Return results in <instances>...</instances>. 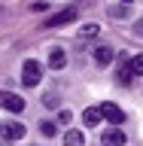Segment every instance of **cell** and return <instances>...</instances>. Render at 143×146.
<instances>
[{
  "mask_svg": "<svg viewBox=\"0 0 143 146\" xmlns=\"http://www.w3.org/2000/svg\"><path fill=\"white\" fill-rule=\"evenodd\" d=\"M0 107L9 110V113H21L25 110V98H18L12 91H0Z\"/></svg>",
  "mask_w": 143,
  "mask_h": 146,
  "instance_id": "2",
  "label": "cell"
},
{
  "mask_svg": "<svg viewBox=\"0 0 143 146\" xmlns=\"http://www.w3.org/2000/svg\"><path fill=\"white\" fill-rule=\"evenodd\" d=\"M40 134L43 137H55V122H40Z\"/></svg>",
  "mask_w": 143,
  "mask_h": 146,
  "instance_id": "14",
  "label": "cell"
},
{
  "mask_svg": "<svg viewBox=\"0 0 143 146\" xmlns=\"http://www.w3.org/2000/svg\"><path fill=\"white\" fill-rule=\"evenodd\" d=\"M100 122H104V113H100V107H88L85 113H82V125H85V128H98Z\"/></svg>",
  "mask_w": 143,
  "mask_h": 146,
  "instance_id": "6",
  "label": "cell"
},
{
  "mask_svg": "<svg viewBox=\"0 0 143 146\" xmlns=\"http://www.w3.org/2000/svg\"><path fill=\"white\" fill-rule=\"evenodd\" d=\"M113 58H116V52H113L110 46H98V49H94V61H98L100 67H107V64H113Z\"/></svg>",
  "mask_w": 143,
  "mask_h": 146,
  "instance_id": "8",
  "label": "cell"
},
{
  "mask_svg": "<svg viewBox=\"0 0 143 146\" xmlns=\"http://www.w3.org/2000/svg\"><path fill=\"white\" fill-rule=\"evenodd\" d=\"M64 146H85V137H82V131H67L64 134Z\"/></svg>",
  "mask_w": 143,
  "mask_h": 146,
  "instance_id": "10",
  "label": "cell"
},
{
  "mask_svg": "<svg viewBox=\"0 0 143 146\" xmlns=\"http://www.w3.org/2000/svg\"><path fill=\"white\" fill-rule=\"evenodd\" d=\"M58 122H64V125H67V122H70V110H61V113H58Z\"/></svg>",
  "mask_w": 143,
  "mask_h": 146,
  "instance_id": "15",
  "label": "cell"
},
{
  "mask_svg": "<svg viewBox=\"0 0 143 146\" xmlns=\"http://www.w3.org/2000/svg\"><path fill=\"white\" fill-rule=\"evenodd\" d=\"M131 79H134V73H131V61H122V67H119V82H122V85H131Z\"/></svg>",
  "mask_w": 143,
  "mask_h": 146,
  "instance_id": "11",
  "label": "cell"
},
{
  "mask_svg": "<svg viewBox=\"0 0 143 146\" xmlns=\"http://www.w3.org/2000/svg\"><path fill=\"white\" fill-rule=\"evenodd\" d=\"M100 143H104V146H125V131H122L119 125H113L110 131H104Z\"/></svg>",
  "mask_w": 143,
  "mask_h": 146,
  "instance_id": "3",
  "label": "cell"
},
{
  "mask_svg": "<svg viewBox=\"0 0 143 146\" xmlns=\"http://www.w3.org/2000/svg\"><path fill=\"white\" fill-rule=\"evenodd\" d=\"M40 79H43V67H40V61L27 58L25 67H21V82H25L27 88H34V85H40Z\"/></svg>",
  "mask_w": 143,
  "mask_h": 146,
  "instance_id": "1",
  "label": "cell"
},
{
  "mask_svg": "<svg viewBox=\"0 0 143 146\" xmlns=\"http://www.w3.org/2000/svg\"><path fill=\"white\" fill-rule=\"evenodd\" d=\"M131 73H134V76H143V55L131 58Z\"/></svg>",
  "mask_w": 143,
  "mask_h": 146,
  "instance_id": "13",
  "label": "cell"
},
{
  "mask_svg": "<svg viewBox=\"0 0 143 146\" xmlns=\"http://www.w3.org/2000/svg\"><path fill=\"white\" fill-rule=\"evenodd\" d=\"M64 64H67V52H64V49H52V52H49V67H52V70H61Z\"/></svg>",
  "mask_w": 143,
  "mask_h": 146,
  "instance_id": "9",
  "label": "cell"
},
{
  "mask_svg": "<svg viewBox=\"0 0 143 146\" xmlns=\"http://www.w3.org/2000/svg\"><path fill=\"white\" fill-rule=\"evenodd\" d=\"M122 3H131V0H122Z\"/></svg>",
  "mask_w": 143,
  "mask_h": 146,
  "instance_id": "17",
  "label": "cell"
},
{
  "mask_svg": "<svg viewBox=\"0 0 143 146\" xmlns=\"http://www.w3.org/2000/svg\"><path fill=\"white\" fill-rule=\"evenodd\" d=\"M98 31H100L98 25H85V27H79V40H88V36H98Z\"/></svg>",
  "mask_w": 143,
  "mask_h": 146,
  "instance_id": "12",
  "label": "cell"
},
{
  "mask_svg": "<svg viewBox=\"0 0 143 146\" xmlns=\"http://www.w3.org/2000/svg\"><path fill=\"white\" fill-rule=\"evenodd\" d=\"M137 34H140V36H143V21H140V25H137Z\"/></svg>",
  "mask_w": 143,
  "mask_h": 146,
  "instance_id": "16",
  "label": "cell"
},
{
  "mask_svg": "<svg viewBox=\"0 0 143 146\" xmlns=\"http://www.w3.org/2000/svg\"><path fill=\"white\" fill-rule=\"evenodd\" d=\"M70 21H76V9H64V12L52 15L46 21V27H61V25H70Z\"/></svg>",
  "mask_w": 143,
  "mask_h": 146,
  "instance_id": "5",
  "label": "cell"
},
{
  "mask_svg": "<svg viewBox=\"0 0 143 146\" xmlns=\"http://www.w3.org/2000/svg\"><path fill=\"white\" fill-rule=\"evenodd\" d=\"M0 137L21 140V137H25V125H21V122H3V125H0Z\"/></svg>",
  "mask_w": 143,
  "mask_h": 146,
  "instance_id": "4",
  "label": "cell"
},
{
  "mask_svg": "<svg viewBox=\"0 0 143 146\" xmlns=\"http://www.w3.org/2000/svg\"><path fill=\"white\" fill-rule=\"evenodd\" d=\"M100 113H104V119H107V122H113V125H119V122L125 119V113H122L116 104H100Z\"/></svg>",
  "mask_w": 143,
  "mask_h": 146,
  "instance_id": "7",
  "label": "cell"
}]
</instances>
